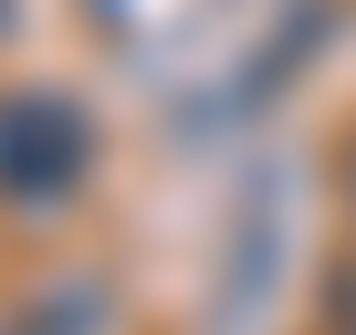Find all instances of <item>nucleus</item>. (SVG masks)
<instances>
[{
	"label": "nucleus",
	"mask_w": 356,
	"mask_h": 335,
	"mask_svg": "<svg viewBox=\"0 0 356 335\" xmlns=\"http://www.w3.org/2000/svg\"><path fill=\"white\" fill-rule=\"evenodd\" d=\"M95 179V115L63 84L0 95V210H63Z\"/></svg>",
	"instance_id": "1"
},
{
	"label": "nucleus",
	"mask_w": 356,
	"mask_h": 335,
	"mask_svg": "<svg viewBox=\"0 0 356 335\" xmlns=\"http://www.w3.org/2000/svg\"><path fill=\"white\" fill-rule=\"evenodd\" d=\"M335 335H356V325H335Z\"/></svg>",
	"instance_id": "4"
},
{
	"label": "nucleus",
	"mask_w": 356,
	"mask_h": 335,
	"mask_svg": "<svg viewBox=\"0 0 356 335\" xmlns=\"http://www.w3.org/2000/svg\"><path fill=\"white\" fill-rule=\"evenodd\" d=\"M335 199H346V220H356V136H346V157H335Z\"/></svg>",
	"instance_id": "3"
},
{
	"label": "nucleus",
	"mask_w": 356,
	"mask_h": 335,
	"mask_svg": "<svg viewBox=\"0 0 356 335\" xmlns=\"http://www.w3.org/2000/svg\"><path fill=\"white\" fill-rule=\"evenodd\" d=\"M11 335H105V283H53L11 314Z\"/></svg>",
	"instance_id": "2"
}]
</instances>
